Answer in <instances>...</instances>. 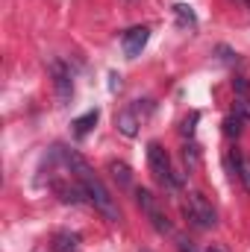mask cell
I'll return each mask as SVG.
<instances>
[{
    "instance_id": "30bf717a",
    "label": "cell",
    "mask_w": 250,
    "mask_h": 252,
    "mask_svg": "<svg viewBox=\"0 0 250 252\" xmlns=\"http://www.w3.org/2000/svg\"><path fill=\"white\" fill-rule=\"evenodd\" d=\"M174 15H177V24H180L183 30H194V27H197V18H194L191 6H186V3H177V6H174Z\"/></svg>"
},
{
    "instance_id": "8fae6325",
    "label": "cell",
    "mask_w": 250,
    "mask_h": 252,
    "mask_svg": "<svg viewBox=\"0 0 250 252\" xmlns=\"http://www.w3.org/2000/svg\"><path fill=\"white\" fill-rule=\"evenodd\" d=\"M106 170H109V173H112V179H115L118 185H124V188L132 182V173H129V167H126L124 161H109V164H106Z\"/></svg>"
},
{
    "instance_id": "ba28073f",
    "label": "cell",
    "mask_w": 250,
    "mask_h": 252,
    "mask_svg": "<svg viewBox=\"0 0 250 252\" xmlns=\"http://www.w3.org/2000/svg\"><path fill=\"white\" fill-rule=\"evenodd\" d=\"M230 158L236 161V179L250 193V156H245V153H230Z\"/></svg>"
},
{
    "instance_id": "2e32d148",
    "label": "cell",
    "mask_w": 250,
    "mask_h": 252,
    "mask_svg": "<svg viewBox=\"0 0 250 252\" xmlns=\"http://www.w3.org/2000/svg\"><path fill=\"white\" fill-rule=\"evenodd\" d=\"M177 250H180V252H197V250H194V244L186 241V238H177Z\"/></svg>"
},
{
    "instance_id": "5b68a950",
    "label": "cell",
    "mask_w": 250,
    "mask_h": 252,
    "mask_svg": "<svg viewBox=\"0 0 250 252\" xmlns=\"http://www.w3.org/2000/svg\"><path fill=\"white\" fill-rule=\"evenodd\" d=\"M50 73H53V88H56L59 103H62V106H68V103H71V97H74V82H71L68 67H65L59 59H50Z\"/></svg>"
},
{
    "instance_id": "9a60e30c",
    "label": "cell",
    "mask_w": 250,
    "mask_h": 252,
    "mask_svg": "<svg viewBox=\"0 0 250 252\" xmlns=\"http://www.w3.org/2000/svg\"><path fill=\"white\" fill-rule=\"evenodd\" d=\"M233 88H236V91H239L242 97H248V91H250V82L245 79V76H236V79H233Z\"/></svg>"
},
{
    "instance_id": "277c9868",
    "label": "cell",
    "mask_w": 250,
    "mask_h": 252,
    "mask_svg": "<svg viewBox=\"0 0 250 252\" xmlns=\"http://www.w3.org/2000/svg\"><path fill=\"white\" fill-rule=\"evenodd\" d=\"M135 199H138L141 211L147 214V220L153 223V229H156L159 235H171V232H174V229H171V220L165 217V211H162L159 199H156L150 190H147V188H138V190H135Z\"/></svg>"
},
{
    "instance_id": "4fadbf2b",
    "label": "cell",
    "mask_w": 250,
    "mask_h": 252,
    "mask_svg": "<svg viewBox=\"0 0 250 252\" xmlns=\"http://www.w3.org/2000/svg\"><path fill=\"white\" fill-rule=\"evenodd\" d=\"M242 124H245V118H239L236 112H233V115H227V118H224V135H230V138L242 135Z\"/></svg>"
},
{
    "instance_id": "7a4b0ae2",
    "label": "cell",
    "mask_w": 250,
    "mask_h": 252,
    "mask_svg": "<svg viewBox=\"0 0 250 252\" xmlns=\"http://www.w3.org/2000/svg\"><path fill=\"white\" fill-rule=\"evenodd\" d=\"M147 164H150V173L156 176V182L162 188H180L183 185V176L171 167V158H168V153L159 141L147 144Z\"/></svg>"
},
{
    "instance_id": "52a82bcc",
    "label": "cell",
    "mask_w": 250,
    "mask_h": 252,
    "mask_svg": "<svg viewBox=\"0 0 250 252\" xmlns=\"http://www.w3.org/2000/svg\"><path fill=\"white\" fill-rule=\"evenodd\" d=\"M115 126H118V132H121V135L135 138V135H138V115H135V112H129V109H124V112H118Z\"/></svg>"
},
{
    "instance_id": "d6986e66",
    "label": "cell",
    "mask_w": 250,
    "mask_h": 252,
    "mask_svg": "<svg viewBox=\"0 0 250 252\" xmlns=\"http://www.w3.org/2000/svg\"><path fill=\"white\" fill-rule=\"evenodd\" d=\"M242 3H248V0H242Z\"/></svg>"
},
{
    "instance_id": "9c48e42d",
    "label": "cell",
    "mask_w": 250,
    "mask_h": 252,
    "mask_svg": "<svg viewBox=\"0 0 250 252\" xmlns=\"http://www.w3.org/2000/svg\"><path fill=\"white\" fill-rule=\"evenodd\" d=\"M100 121V112L97 109H91V112H85V115H80L77 121H74V135L77 138H85L91 129H94V124Z\"/></svg>"
},
{
    "instance_id": "5bb4252c",
    "label": "cell",
    "mask_w": 250,
    "mask_h": 252,
    "mask_svg": "<svg viewBox=\"0 0 250 252\" xmlns=\"http://www.w3.org/2000/svg\"><path fill=\"white\" fill-rule=\"evenodd\" d=\"M236 115L245 118V121H250V100L248 97H239V100H236Z\"/></svg>"
},
{
    "instance_id": "ac0fdd59",
    "label": "cell",
    "mask_w": 250,
    "mask_h": 252,
    "mask_svg": "<svg viewBox=\"0 0 250 252\" xmlns=\"http://www.w3.org/2000/svg\"><path fill=\"white\" fill-rule=\"evenodd\" d=\"M206 252H221V250H218V247H209V250H206Z\"/></svg>"
},
{
    "instance_id": "7c38bea8",
    "label": "cell",
    "mask_w": 250,
    "mask_h": 252,
    "mask_svg": "<svg viewBox=\"0 0 250 252\" xmlns=\"http://www.w3.org/2000/svg\"><path fill=\"white\" fill-rule=\"evenodd\" d=\"M53 250H56V252H80V244H77V238H74V235L59 232V235L53 238Z\"/></svg>"
},
{
    "instance_id": "e0dca14e",
    "label": "cell",
    "mask_w": 250,
    "mask_h": 252,
    "mask_svg": "<svg viewBox=\"0 0 250 252\" xmlns=\"http://www.w3.org/2000/svg\"><path fill=\"white\" fill-rule=\"evenodd\" d=\"M218 53H221V59H224V62H236V53H233L230 47H218Z\"/></svg>"
},
{
    "instance_id": "3957f363",
    "label": "cell",
    "mask_w": 250,
    "mask_h": 252,
    "mask_svg": "<svg viewBox=\"0 0 250 252\" xmlns=\"http://www.w3.org/2000/svg\"><path fill=\"white\" fill-rule=\"evenodd\" d=\"M186 217L197 226V229H212L218 223V214L212 208V202L203 196V193H188V202H186Z\"/></svg>"
},
{
    "instance_id": "8992f818",
    "label": "cell",
    "mask_w": 250,
    "mask_h": 252,
    "mask_svg": "<svg viewBox=\"0 0 250 252\" xmlns=\"http://www.w3.org/2000/svg\"><path fill=\"white\" fill-rule=\"evenodd\" d=\"M147 38H150V30H147V27H132V30H126L124 38H121V47H124L126 59H135V56L144 50Z\"/></svg>"
},
{
    "instance_id": "6da1fadb",
    "label": "cell",
    "mask_w": 250,
    "mask_h": 252,
    "mask_svg": "<svg viewBox=\"0 0 250 252\" xmlns=\"http://www.w3.org/2000/svg\"><path fill=\"white\" fill-rule=\"evenodd\" d=\"M65 161H68V167H71V173H74V179L83 185L85 190V196H88V202L106 217V220H112V223H121V208H118V202H115V196L109 193V188L103 185V179L88 167V161L80 156V153H65Z\"/></svg>"
}]
</instances>
